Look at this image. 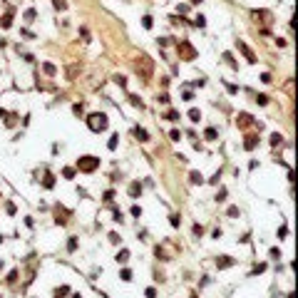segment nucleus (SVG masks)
<instances>
[{"label": "nucleus", "instance_id": "nucleus-30", "mask_svg": "<svg viewBox=\"0 0 298 298\" xmlns=\"http://www.w3.org/2000/svg\"><path fill=\"white\" fill-rule=\"evenodd\" d=\"M147 298H157V288H154V286L147 288Z\"/></svg>", "mask_w": 298, "mask_h": 298}, {"label": "nucleus", "instance_id": "nucleus-19", "mask_svg": "<svg viewBox=\"0 0 298 298\" xmlns=\"http://www.w3.org/2000/svg\"><path fill=\"white\" fill-rule=\"evenodd\" d=\"M129 102H132L134 107H139V109H144V102H142V99L137 97V95H129Z\"/></svg>", "mask_w": 298, "mask_h": 298}, {"label": "nucleus", "instance_id": "nucleus-10", "mask_svg": "<svg viewBox=\"0 0 298 298\" xmlns=\"http://www.w3.org/2000/svg\"><path fill=\"white\" fill-rule=\"evenodd\" d=\"M0 25H3V28H10V25H13V10H8V13L3 15V20H0Z\"/></svg>", "mask_w": 298, "mask_h": 298}, {"label": "nucleus", "instance_id": "nucleus-29", "mask_svg": "<svg viewBox=\"0 0 298 298\" xmlns=\"http://www.w3.org/2000/svg\"><path fill=\"white\" fill-rule=\"evenodd\" d=\"M77 70H80V65H72V67H70V72H67V77H70V80H72V77H75V75H77Z\"/></svg>", "mask_w": 298, "mask_h": 298}, {"label": "nucleus", "instance_id": "nucleus-1", "mask_svg": "<svg viewBox=\"0 0 298 298\" xmlns=\"http://www.w3.org/2000/svg\"><path fill=\"white\" fill-rule=\"evenodd\" d=\"M107 124H109V119H107V114H104V112H95V114H90V117H87V127H90L95 134L104 132V129H107Z\"/></svg>", "mask_w": 298, "mask_h": 298}, {"label": "nucleus", "instance_id": "nucleus-11", "mask_svg": "<svg viewBox=\"0 0 298 298\" xmlns=\"http://www.w3.org/2000/svg\"><path fill=\"white\" fill-rule=\"evenodd\" d=\"M70 296V286H60V288H55V298H67Z\"/></svg>", "mask_w": 298, "mask_h": 298}, {"label": "nucleus", "instance_id": "nucleus-5", "mask_svg": "<svg viewBox=\"0 0 298 298\" xmlns=\"http://www.w3.org/2000/svg\"><path fill=\"white\" fill-rule=\"evenodd\" d=\"M238 50H241V55L246 57V62H256V55L251 52V47H248L246 42H238Z\"/></svg>", "mask_w": 298, "mask_h": 298}, {"label": "nucleus", "instance_id": "nucleus-13", "mask_svg": "<svg viewBox=\"0 0 298 298\" xmlns=\"http://www.w3.org/2000/svg\"><path fill=\"white\" fill-rule=\"evenodd\" d=\"M281 144H283V137H281L278 132H273L271 134V147H281Z\"/></svg>", "mask_w": 298, "mask_h": 298}, {"label": "nucleus", "instance_id": "nucleus-12", "mask_svg": "<svg viewBox=\"0 0 298 298\" xmlns=\"http://www.w3.org/2000/svg\"><path fill=\"white\" fill-rule=\"evenodd\" d=\"M129 194H132V196H139V194H142V184H139V181H132V184H129Z\"/></svg>", "mask_w": 298, "mask_h": 298}, {"label": "nucleus", "instance_id": "nucleus-7", "mask_svg": "<svg viewBox=\"0 0 298 298\" xmlns=\"http://www.w3.org/2000/svg\"><path fill=\"white\" fill-rule=\"evenodd\" d=\"M42 186H45V189H52V186H55V176H52L50 171H45V176H42Z\"/></svg>", "mask_w": 298, "mask_h": 298}, {"label": "nucleus", "instance_id": "nucleus-17", "mask_svg": "<svg viewBox=\"0 0 298 298\" xmlns=\"http://www.w3.org/2000/svg\"><path fill=\"white\" fill-rule=\"evenodd\" d=\"M189 179H191V184H201V181H204V176H201L199 171H191V174H189Z\"/></svg>", "mask_w": 298, "mask_h": 298}, {"label": "nucleus", "instance_id": "nucleus-6", "mask_svg": "<svg viewBox=\"0 0 298 298\" xmlns=\"http://www.w3.org/2000/svg\"><path fill=\"white\" fill-rule=\"evenodd\" d=\"M236 122H238V127H251V124H254V117H251V114H238Z\"/></svg>", "mask_w": 298, "mask_h": 298}, {"label": "nucleus", "instance_id": "nucleus-31", "mask_svg": "<svg viewBox=\"0 0 298 298\" xmlns=\"http://www.w3.org/2000/svg\"><path fill=\"white\" fill-rule=\"evenodd\" d=\"M169 137L176 142V139H181V132H179V129H171V132H169Z\"/></svg>", "mask_w": 298, "mask_h": 298}, {"label": "nucleus", "instance_id": "nucleus-2", "mask_svg": "<svg viewBox=\"0 0 298 298\" xmlns=\"http://www.w3.org/2000/svg\"><path fill=\"white\" fill-rule=\"evenodd\" d=\"M77 169H80V171H85V174H92V171H97V169H99V159H97V157L85 154V157H80V159H77Z\"/></svg>", "mask_w": 298, "mask_h": 298}, {"label": "nucleus", "instance_id": "nucleus-32", "mask_svg": "<svg viewBox=\"0 0 298 298\" xmlns=\"http://www.w3.org/2000/svg\"><path fill=\"white\" fill-rule=\"evenodd\" d=\"M5 211H8V214H15L18 209H15V204H10V201H8V204H5Z\"/></svg>", "mask_w": 298, "mask_h": 298}, {"label": "nucleus", "instance_id": "nucleus-27", "mask_svg": "<svg viewBox=\"0 0 298 298\" xmlns=\"http://www.w3.org/2000/svg\"><path fill=\"white\" fill-rule=\"evenodd\" d=\"M67 251H77V238H70L67 241Z\"/></svg>", "mask_w": 298, "mask_h": 298}, {"label": "nucleus", "instance_id": "nucleus-23", "mask_svg": "<svg viewBox=\"0 0 298 298\" xmlns=\"http://www.w3.org/2000/svg\"><path fill=\"white\" fill-rule=\"evenodd\" d=\"M189 117H191V122H199L201 119V112L199 109H189Z\"/></svg>", "mask_w": 298, "mask_h": 298}, {"label": "nucleus", "instance_id": "nucleus-26", "mask_svg": "<svg viewBox=\"0 0 298 298\" xmlns=\"http://www.w3.org/2000/svg\"><path fill=\"white\" fill-rule=\"evenodd\" d=\"M169 221H171V226H179V224H181V216H176V214H171V216H169Z\"/></svg>", "mask_w": 298, "mask_h": 298}, {"label": "nucleus", "instance_id": "nucleus-38", "mask_svg": "<svg viewBox=\"0 0 298 298\" xmlns=\"http://www.w3.org/2000/svg\"><path fill=\"white\" fill-rule=\"evenodd\" d=\"M72 298H82V296H80V293H75V296H72Z\"/></svg>", "mask_w": 298, "mask_h": 298}, {"label": "nucleus", "instance_id": "nucleus-15", "mask_svg": "<svg viewBox=\"0 0 298 298\" xmlns=\"http://www.w3.org/2000/svg\"><path fill=\"white\" fill-rule=\"evenodd\" d=\"M256 18H261L264 23H271V20H273V15H271V13H266V10H259V13H256Z\"/></svg>", "mask_w": 298, "mask_h": 298}, {"label": "nucleus", "instance_id": "nucleus-22", "mask_svg": "<svg viewBox=\"0 0 298 298\" xmlns=\"http://www.w3.org/2000/svg\"><path fill=\"white\" fill-rule=\"evenodd\" d=\"M62 176H65V179H72V176H75V166H65V169H62Z\"/></svg>", "mask_w": 298, "mask_h": 298}, {"label": "nucleus", "instance_id": "nucleus-21", "mask_svg": "<svg viewBox=\"0 0 298 298\" xmlns=\"http://www.w3.org/2000/svg\"><path fill=\"white\" fill-rule=\"evenodd\" d=\"M52 5H55V10H60V13L67 10V3H65V0H52Z\"/></svg>", "mask_w": 298, "mask_h": 298}, {"label": "nucleus", "instance_id": "nucleus-25", "mask_svg": "<svg viewBox=\"0 0 298 298\" xmlns=\"http://www.w3.org/2000/svg\"><path fill=\"white\" fill-rule=\"evenodd\" d=\"M119 276H122V281H129V278H132V271H129V268H122Z\"/></svg>", "mask_w": 298, "mask_h": 298}, {"label": "nucleus", "instance_id": "nucleus-35", "mask_svg": "<svg viewBox=\"0 0 298 298\" xmlns=\"http://www.w3.org/2000/svg\"><path fill=\"white\" fill-rule=\"evenodd\" d=\"M194 233H196V236H201V233H204V226H199V224H194Z\"/></svg>", "mask_w": 298, "mask_h": 298}, {"label": "nucleus", "instance_id": "nucleus-16", "mask_svg": "<svg viewBox=\"0 0 298 298\" xmlns=\"http://www.w3.org/2000/svg\"><path fill=\"white\" fill-rule=\"evenodd\" d=\"M42 72H45V75H50V77H52V75H55V72H57V70H55V65H52V62H45V65H42Z\"/></svg>", "mask_w": 298, "mask_h": 298}, {"label": "nucleus", "instance_id": "nucleus-37", "mask_svg": "<svg viewBox=\"0 0 298 298\" xmlns=\"http://www.w3.org/2000/svg\"><path fill=\"white\" fill-rule=\"evenodd\" d=\"M191 3H194V5H199V3H204V0H191Z\"/></svg>", "mask_w": 298, "mask_h": 298}, {"label": "nucleus", "instance_id": "nucleus-36", "mask_svg": "<svg viewBox=\"0 0 298 298\" xmlns=\"http://www.w3.org/2000/svg\"><path fill=\"white\" fill-rule=\"evenodd\" d=\"M224 199H226V191H224V189H221V191H219V194H216V201H224Z\"/></svg>", "mask_w": 298, "mask_h": 298}, {"label": "nucleus", "instance_id": "nucleus-4", "mask_svg": "<svg viewBox=\"0 0 298 298\" xmlns=\"http://www.w3.org/2000/svg\"><path fill=\"white\" fill-rule=\"evenodd\" d=\"M256 144H259V132H254V134H246V139H243V149L254 152V149H256Z\"/></svg>", "mask_w": 298, "mask_h": 298}, {"label": "nucleus", "instance_id": "nucleus-34", "mask_svg": "<svg viewBox=\"0 0 298 298\" xmlns=\"http://www.w3.org/2000/svg\"><path fill=\"white\" fill-rule=\"evenodd\" d=\"M15 278H18V271H10V273H8V281H10V283H13V281H15Z\"/></svg>", "mask_w": 298, "mask_h": 298}, {"label": "nucleus", "instance_id": "nucleus-3", "mask_svg": "<svg viewBox=\"0 0 298 298\" xmlns=\"http://www.w3.org/2000/svg\"><path fill=\"white\" fill-rule=\"evenodd\" d=\"M176 50H179V57H181V60H194V57H196L194 45H191V42H186V40H184V42H179V47H176Z\"/></svg>", "mask_w": 298, "mask_h": 298}, {"label": "nucleus", "instance_id": "nucleus-24", "mask_svg": "<svg viewBox=\"0 0 298 298\" xmlns=\"http://www.w3.org/2000/svg\"><path fill=\"white\" fill-rule=\"evenodd\" d=\"M266 268H268V266H266V264H256V266H254V271H251V273H254V276H256V273H264Z\"/></svg>", "mask_w": 298, "mask_h": 298}, {"label": "nucleus", "instance_id": "nucleus-8", "mask_svg": "<svg viewBox=\"0 0 298 298\" xmlns=\"http://www.w3.org/2000/svg\"><path fill=\"white\" fill-rule=\"evenodd\" d=\"M216 266H219V268H229V266H233V259H229V256H219V259H216Z\"/></svg>", "mask_w": 298, "mask_h": 298}, {"label": "nucleus", "instance_id": "nucleus-20", "mask_svg": "<svg viewBox=\"0 0 298 298\" xmlns=\"http://www.w3.org/2000/svg\"><path fill=\"white\" fill-rule=\"evenodd\" d=\"M117 144H119V137H117V134H112V137H109V144H107V147H109V149L114 152V149H117Z\"/></svg>", "mask_w": 298, "mask_h": 298}, {"label": "nucleus", "instance_id": "nucleus-14", "mask_svg": "<svg viewBox=\"0 0 298 298\" xmlns=\"http://www.w3.org/2000/svg\"><path fill=\"white\" fill-rule=\"evenodd\" d=\"M127 259H129V251H127V248H122V251H117V264H124Z\"/></svg>", "mask_w": 298, "mask_h": 298}, {"label": "nucleus", "instance_id": "nucleus-28", "mask_svg": "<svg viewBox=\"0 0 298 298\" xmlns=\"http://www.w3.org/2000/svg\"><path fill=\"white\" fill-rule=\"evenodd\" d=\"M142 25L149 30V28H152V18H149V15H144V18H142Z\"/></svg>", "mask_w": 298, "mask_h": 298}, {"label": "nucleus", "instance_id": "nucleus-18", "mask_svg": "<svg viewBox=\"0 0 298 298\" xmlns=\"http://www.w3.org/2000/svg\"><path fill=\"white\" fill-rule=\"evenodd\" d=\"M206 139H209V142H214V139H216V137H219V132H216V129H214V127H209V129H206Z\"/></svg>", "mask_w": 298, "mask_h": 298}, {"label": "nucleus", "instance_id": "nucleus-9", "mask_svg": "<svg viewBox=\"0 0 298 298\" xmlns=\"http://www.w3.org/2000/svg\"><path fill=\"white\" fill-rule=\"evenodd\" d=\"M134 137H137V139H139V142H147V139H149V134L144 132V129H142V127H134Z\"/></svg>", "mask_w": 298, "mask_h": 298}, {"label": "nucleus", "instance_id": "nucleus-33", "mask_svg": "<svg viewBox=\"0 0 298 298\" xmlns=\"http://www.w3.org/2000/svg\"><path fill=\"white\" fill-rule=\"evenodd\" d=\"M176 10H179V13H181V15H186V13H189V5H179V8H176Z\"/></svg>", "mask_w": 298, "mask_h": 298}]
</instances>
